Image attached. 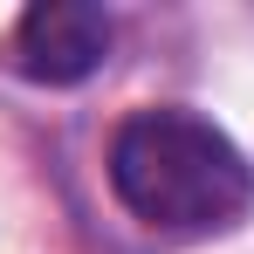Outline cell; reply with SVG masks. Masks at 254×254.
<instances>
[{"label":"cell","instance_id":"obj_1","mask_svg":"<svg viewBox=\"0 0 254 254\" xmlns=\"http://www.w3.org/2000/svg\"><path fill=\"white\" fill-rule=\"evenodd\" d=\"M103 179L117 192V206L172 241H199V234H227L241 213L254 206V165L248 151L220 124L192 117V110H130L110 130L103 151Z\"/></svg>","mask_w":254,"mask_h":254},{"label":"cell","instance_id":"obj_2","mask_svg":"<svg viewBox=\"0 0 254 254\" xmlns=\"http://www.w3.org/2000/svg\"><path fill=\"white\" fill-rule=\"evenodd\" d=\"M110 55V14L89 0H35L7 28V69L35 89H76Z\"/></svg>","mask_w":254,"mask_h":254}]
</instances>
